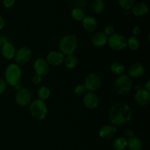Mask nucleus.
I'll return each instance as SVG.
<instances>
[{
  "label": "nucleus",
  "mask_w": 150,
  "mask_h": 150,
  "mask_svg": "<svg viewBox=\"0 0 150 150\" xmlns=\"http://www.w3.org/2000/svg\"><path fill=\"white\" fill-rule=\"evenodd\" d=\"M133 117V111L128 104L120 102L111 105L108 113L111 124L116 127L128 124Z\"/></svg>",
  "instance_id": "nucleus-1"
},
{
  "label": "nucleus",
  "mask_w": 150,
  "mask_h": 150,
  "mask_svg": "<svg viewBox=\"0 0 150 150\" xmlns=\"http://www.w3.org/2000/svg\"><path fill=\"white\" fill-rule=\"evenodd\" d=\"M78 47V38L74 34L64 35L59 42V49L64 56L74 54Z\"/></svg>",
  "instance_id": "nucleus-2"
},
{
  "label": "nucleus",
  "mask_w": 150,
  "mask_h": 150,
  "mask_svg": "<svg viewBox=\"0 0 150 150\" xmlns=\"http://www.w3.org/2000/svg\"><path fill=\"white\" fill-rule=\"evenodd\" d=\"M22 78V70L21 66L16 63H11L7 66L4 71V80L7 84L14 86L17 83H21Z\"/></svg>",
  "instance_id": "nucleus-3"
},
{
  "label": "nucleus",
  "mask_w": 150,
  "mask_h": 150,
  "mask_svg": "<svg viewBox=\"0 0 150 150\" xmlns=\"http://www.w3.org/2000/svg\"><path fill=\"white\" fill-rule=\"evenodd\" d=\"M29 113L31 116L36 120H43L48 114V107L45 101L40 99L32 100L29 105Z\"/></svg>",
  "instance_id": "nucleus-4"
},
{
  "label": "nucleus",
  "mask_w": 150,
  "mask_h": 150,
  "mask_svg": "<svg viewBox=\"0 0 150 150\" xmlns=\"http://www.w3.org/2000/svg\"><path fill=\"white\" fill-rule=\"evenodd\" d=\"M133 85L131 78L125 74L120 75L117 76L114 81V90L119 95H126L130 93L132 90Z\"/></svg>",
  "instance_id": "nucleus-5"
},
{
  "label": "nucleus",
  "mask_w": 150,
  "mask_h": 150,
  "mask_svg": "<svg viewBox=\"0 0 150 150\" xmlns=\"http://www.w3.org/2000/svg\"><path fill=\"white\" fill-rule=\"evenodd\" d=\"M111 49L114 51H122L127 48V38L120 33H114L108 37V43Z\"/></svg>",
  "instance_id": "nucleus-6"
},
{
  "label": "nucleus",
  "mask_w": 150,
  "mask_h": 150,
  "mask_svg": "<svg viewBox=\"0 0 150 150\" xmlns=\"http://www.w3.org/2000/svg\"><path fill=\"white\" fill-rule=\"evenodd\" d=\"M102 84L101 78L98 73H91L85 79L84 86L87 92H95L100 88Z\"/></svg>",
  "instance_id": "nucleus-7"
},
{
  "label": "nucleus",
  "mask_w": 150,
  "mask_h": 150,
  "mask_svg": "<svg viewBox=\"0 0 150 150\" xmlns=\"http://www.w3.org/2000/svg\"><path fill=\"white\" fill-rule=\"evenodd\" d=\"M32 50L26 46H23L19 48L16 51V56H15V61L19 66L25 65L27 64L32 59Z\"/></svg>",
  "instance_id": "nucleus-8"
},
{
  "label": "nucleus",
  "mask_w": 150,
  "mask_h": 150,
  "mask_svg": "<svg viewBox=\"0 0 150 150\" xmlns=\"http://www.w3.org/2000/svg\"><path fill=\"white\" fill-rule=\"evenodd\" d=\"M15 100L16 103L21 107H26L30 104L32 101V92L26 88H22L20 91L17 92Z\"/></svg>",
  "instance_id": "nucleus-9"
},
{
  "label": "nucleus",
  "mask_w": 150,
  "mask_h": 150,
  "mask_svg": "<svg viewBox=\"0 0 150 150\" xmlns=\"http://www.w3.org/2000/svg\"><path fill=\"white\" fill-rule=\"evenodd\" d=\"M33 68L35 74L39 75L41 77H42L48 74L50 70V65L48 64L45 59L42 57H38L34 62Z\"/></svg>",
  "instance_id": "nucleus-10"
},
{
  "label": "nucleus",
  "mask_w": 150,
  "mask_h": 150,
  "mask_svg": "<svg viewBox=\"0 0 150 150\" xmlns=\"http://www.w3.org/2000/svg\"><path fill=\"white\" fill-rule=\"evenodd\" d=\"M64 57L65 56L59 51H52L47 54L45 60L49 65L58 67L63 64Z\"/></svg>",
  "instance_id": "nucleus-11"
},
{
  "label": "nucleus",
  "mask_w": 150,
  "mask_h": 150,
  "mask_svg": "<svg viewBox=\"0 0 150 150\" xmlns=\"http://www.w3.org/2000/svg\"><path fill=\"white\" fill-rule=\"evenodd\" d=\"M145 73V67L140 62H134L130 64L127 70V76L131 79H139Z\"/></svg>",
  "instance_id": "nucleus-12"
},
{
  "label": "nucleus",
  "mask_w": 150,
  "mask_h": 150,
  "mask_svg": "<svg viewBox=\"0 0 150 150\" xmlns=\"http://www.w3.org/2000/svg\"><path fill=\"white\" fill-rule=\"evenodd\" d=\"M83 103L89 109H95L99 105V98L95 92H87L83 96Z\"/></svg>",
  "instance_id": "nucleus-13"
},
{
  "label": "nucleus",
  "mask_w": 150,
  "mask_h": 150,
  "mask_svg": "<svg viewBox=\"0 0 150 150\" xmlns=\"http://www.w3.org/2000/svg\"><path fill=\"white\" fill-rule=\"evenodd\" d=\"M134 100L136 103L140 106H146L149 103L150 92L146 90L144 88H142L136 91L134 95Z\"/></svg>",
  "instance_id": "nucleus-14"
},
{
  "label": "nucleus",
  "mask_w": 150,
  "mask_h": 150,
  "mask_svg": "<svg viewBox=\"0 0 150 150\" xmlns=\"http://www.w3.org/2000/svg\"><path fill=\"white\" fill-rule=\"evenodd\" d=\"M117 132V127H116L115 125L112 124H108L105 125L100 127V129L98 131V135H99L100 138L107 140V139L114 137Z\"/></svg>",
  "instance_id": "nucleus-15"
},
{
  "label": "nucleus",
  "mask_w": 150,
  "mask_h": 150,
  "mask_svg": "<svg viewBox=\"0 0 150 150\" xmlns=\"http://www.w3.org/2000/svg\"><path fill=\"white\" fill-rule=\"evenodd\" d=\"M1 54L4 59L7 60H11L15 58L16 54V46L12 42H8L5 44L1 45Z\"/></svg>",
  "instance_id": "nucleus-16"
},
{
  "label": "nucleus",
  "mask_w": 150,
  "mask_h": 150,
  "mask_svg": "<svg viewBox=\"0 0 150 150\" xmlns=\"http://www.w3.org/2000/svg\"><path fill=\"white\" fill-rule=\"evenodd\" d=\"M131 13L134 16L138 18L144 17L149 12V7L147 4L143 1L135 3L134 5L131 8Z\"/></svg>",
  "instance_id": "nucleus-17"
},
{
  "label": "nucleus",
  "mask_w": 150,
  "mask_h": 150,
  "mask_svg": "<svg viewBox=\"0 0 150 150\" xmlns=\"http://www.w3.org/2000/svg\"><path fill=\"white\" fill-rule=\"evenodd\" d=\"M83 29L88 32H93L98 29V23L95 17L91 16H86L81 21Z\"/></svg>",
  "instance_id": "nucleus-18"
},
{
  "label": "nucleus",
  "mask_w": 150,
  "mask_h": 150,
  "mask_svg": "<svg viewBox=\"0 0 150 150\" xmlns=\"http://www.w3.org/2000/svg\"><path fill=\"white\" fill-rule=\"evenodd\" d=\"M108 37L103 32H98L92 36V44L96 48H102L108 43Z\"/></svg>",
  "instance_id": "nucleus-19"
},
{
  "label": "nucleus",
  "mask_w": 150,
  "mask_h": 150,
  "mask_svg": "<svg viewBox=\"0 0 150 150\" xmlns=\"http://www.w3.org/2000/svg\"><path fill=\"white\" fill-rule=\"evenodd\" d=\"M127 147L130 150H142L143 147V144L139 138L133 137L127 139Z\"/></svg>",
  "instance_id": "nucleus-20"
},
{
  "label": "nucleus",
  "mask_w": 150,
  "mask_h": 150,
  "mask_svg": "<svg viewBox=\"0 0 150 150\" xmlns=\"http://www.w3.org/2000/svg\"><path fill=\"white\" fill-rule=\"evenodd\" d=\"M63 63H64L67 68L72 70V69H74L77 67L79 60H78V58L74 54H71V55H67L64 57V62Z\"/></svg>",
  "instance_id": "nucleus-21"
},
{
  "label": "nucleus",
  "mask_w": 150,
  "mask_h": 150,
  "mask_svg": "<svg viewBox=\"0 0 150 150\" xmlns=\"http://www.w3.org/2000/svg\"><path fill=\"white\" fill-rule=\"evenodd\" d=\"M110 70L113 74L118 76L124 74L125 71V67L120 62H114L110 66Z\"/></svg>",
  "instance_id": "nucleus-22"
},
{
  "label": "nucleus",
  "mask_w": 150,
  "mask_h": 150,
  "mask_svg": "<svg viewBox=\"0 0 150 150\" xmlns=\"http://www.w3.org/2000/svg\"><path fill=\"white\" fill-rule=\"evenodd\" d=\"M127 146V139L125 136L117 138L113 142V147L115 150H124Z\"/></svg>",
  "instance_id": "nucleus-23"
},
{
  "label": "nucleus",
  "mask_w": 150,
  "mask_h": 150,
  "mask_svg": "<svg viewBox=\"0 0 150 150\" xmlns=\"http://www.w3.org/2000/svg\"><path fill=\"white\" fill-rule=\"evenodd\" d=\"M92 10L95 13L100 14L105 10V3L103 0H94L91 5Z\"/></svg>",
  "instance_id": "nucleus-24"
},
{
  "label": "nucleus",
  "mask_w": 150,
  "mask_h": 150,
  "mask_svg": "<svg viewBox=\"0 0 150 150\" xmlns=\"http://www.w3.org/2000/svg\"><path fill=\"white\" fill-rule=\"evenodd\" d=\"M140 41L137 37L130 36L128 39H127V47H128L131 51H136L140 48Z\"/></svg>",
  "instance_id": "nucleus-25"
},
{
  "label": "nucleus",
  "mask_w": 150,
  "mask_h": 150,
  "mask_svg": "<svg viewBox=\"0 0 150 150\" xmlns=\"http://www.w3.org/2000/svg\"><path fill=\"white\" fill-rule=\"evenodd\" d=\"M51 89L46 86H42L39 88L38 91V99L41 100L45 101L48 100L51 96Z\"/></svg>",
  "instance_id": "nucleus-26"
},
{
  "label": "nucleus",
  "mask_w": 150,
  "mask_h": 150,
  "mask_svg": "<svg viewBox=\"0 0 150 150\" xmlns=\"http://www.w3.org/2000/svg\"><path fill=\"white\" fill-rule=\"evenodd\" d=\"M71 16L76 21H81L86 16L85 12L81 7H75L71 11Z\"/></svg>",
  "instance_id": "nucleus-27"
},
{
  "label": "nucleus",
  "mask_w": 150,
  "mask_h": 150,
  "mask_svg": "<svg viewBox=\"0 0 150 150\" xmlns=\"http://www.w3.org/2000/svg\"><path fill=\"white\" fill-rule=\"evenodd\" d=\"M136 0H118V4L125 10H130L136 3Z\"/></svg>",
  "instance_id": "nucleus-28"
},
{
  "label": "nucleus",
  "mask_w": 150,
  "mask_h": 150,
  "mask_svg": "<svg viewBox=\"0 0 150 150\" xmlns=\"http://www.w3.org/2000/svg\"><path fill=\"white\" fill-rule=\"evenodd\" d=\"M74 92L78 96H83L87 92L84 84H79L75 87Z\"/></svg>",
  "instance_id": "nucleus-29"
},
{
  "label": "nucleus",
  "mask_w": 150,
  "mask_h": 150,
  "mask_svg": "<svg viewBox=\"0 0 150 150\" xmlns=\"http://www.w3.org/2000/svg\"><path fill=\"white\" fill-rule=\"evenodd\" d=\"M103 32L107 35V36L110 37L115 33V29H114V26H111V25H107L105 27V29H104Z\"/></svg>",
  "instance_id": "nucleus-30"
},
{
  "label": "nucleus",
  "mask_w": 150,
  "mask_h": 150,
  "mask_svg": "<svg viewBox=\"0 0 150 150\" xmlns=\"http://www.w3.org/2000/svg\"><path fill=\"white\" fill-rule=\"evenodd\" d=\"M7 88V84L5 80L0 78V95H3L6 92Z\"/></svg>",
  "instance_id": "nucleus-31"
},
{
  "label": "nucleus",
  "mask_w": 150,
  "mask_h": 150,
  "mask_svg": "<svg viewBox=\"0 0 150 150\" xmlns=\"http://www.w3.org/2000/svg\"><path fill=\"white\" fill-rule=\"evenodd\" d=\"M16 0H3L2 4L5 8H11L15 5Z\"/></svg>",
  "instance_id": "nucleus-32"
},
{
  "label": "nucleus",
  "mask_w": 150,
  "mask_h": 150,
  "mask_svg": "<svg viewBox=\"0 0 150 150\" xmlns=\"http://www.w3.org/2000/svg\"><path fill=\"white\" fill-rule=\"evenodd\" d=\"M42 77L39 75H34L32 78V83L35 85H40L41 83H42Z\"/></svg>",
  "instance_id": "nucleus-33"
},
{
  "label": "nucleus",
  "mask_w": 150,
  "mask_h": 150,
  "mask_svg": "<svg viewBox=\"0 0 150 150\" xmlns=\"http://www.w3.org/2000/svg\"><path fill=\"white\" fill-rule=\"evenodd\" d=\"M132 32H133V36L137 37L138 38V36H139V35L142 33V28L139 26H135L133 28Z\"/></svg>",
  "instance_id": "nucleus-34"
},
{
  "label": "nucleus",
  "mask_w": 150,
  "mask_h": 150,
  "mask_svg": "<svg viewBox=\"0 0 150 150\" xmlns=\"http://www.w3.org/2000/svg\"><path fill=\"white\" fill-rule=\"evenodd\" d=\"M5 19L0 14V30L4 29V26H5Z\"/></svg>",
  "instance_id": "nucleus-35"
},
{
  "label": "nucleus",
  "mask_w": 150,
  "mask_h": 150,
  "mask_svg": "<svg viewBox=\"0 0 150 150\" xmlns=\"http://www.w3.org/2000/svg\"><path fill=\"white\" fill-rule=\"evenodd\" d=\"M134 133H135L134 131H133V130H131V129H129V130H127L125 133L126 137H127L128 139L133 137V136H135Z\"/></svg>",
  "instance_id": "nucleus-36"
},
{
  "label": "nucleus",
  "mask_w": 150,
  "mask_h": 150,
  "mask_svg": "<svg viewBox=\"0 0 150 150\" xmlns=\"http://www.w3.org/2000/svg\"><path fill=\"white\" fill-rule=\"evenodd\" d=\"M0 42H1V45H3V44L7 43V42H10V41H9L8 38H7V36H5V35H3V36L0 37Z\"/></svg>",
  "instance_id": "nucleus-37"
},
{
  "label": "nucleus",
  "mask_w": 150,
  "mask_h": 150,
  "mask_svg": "<svg viewBox=\"0 0 150 150\" xmlns=\"http://www.w3.org/2000/svg\"><path fill=\"white\" fill-rule=\"evenodd\" d=\"M13 88H14L15 90H16L17 92H18V91H20L21 89H22V86H21V83H17V84L15 85V86H13Z\"/></svg>",
  "instance_id": "nucleus-38"
},
{
  "label": "nucleus",
  "mask_w": 150,
  "mask_h": 150,
  "mask_svg": "<svg viewBox=\"0 0 150 150\" xmlns=\"http://www.w3.org/2000/svg\"><path fill=\"white\" fill-rule=\"evenodd\" d=\"M144 89L150 92V80L146 81V83L144 84Z\"/></svg>",
  "instance_id": "nucleus-39"
},
{
  "label": "nucleus",
  "mask_w": 150,
  "mask_h": 150,
  "mask_svg": "<svg viewBox=\"0 0 150 150\" xmlns=\"http://www.w3.org/2000/svg\"><path fill=\"white\" fill-rule=\"evenodd\" d=\"M142 89V86H141V85H137V86H136V91L139 90V89Z\"/></svg>",
  "instance_id": "nucleus-40"
},
{
  "label": "nucleus",
  "mask_w": 150,
  "mask_h": 150,
  "mask_svg": "<svg viewBox=\"0 0 150 150\" xmlns=\"http://www.w3.org/2000/svg\"><path fill=\"white\" fill-rule=\"evenodd\" d=\"M1 42H0V48H1Z\"/></svg>",
  "instance_id": "nucleus-41"
},
{
  "label": "nucleus",
  "mask_w": 150,
  "mask_h": 150,
  "mask_svg": "<svg viewBox=\"0 0 150 150\" xmlns=\"http://www.w3.org/2000/svg\"><path fill=\"white\" fill-rule=\"evenodd\" d=\"M103 1H105V0H103Z\"/></svg>",
  "instance_id": "nucleus-42"
}]
</instances>
